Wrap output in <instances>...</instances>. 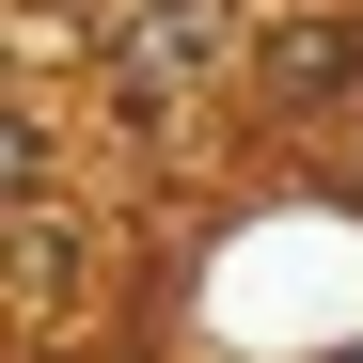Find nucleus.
I'll list each match as a JSON object with an SVG mask.
<instances>
[{
  "label": "nucleus",
  "mask_w": 363,
  "mask_h": 363,
  "mask_svg": "<svg viewBox=\"0 0 363 363\" xmlns=\"http://www.w3.org/2000/svg\"><path fill=\"white\" fill-rule=\"evenodd\" d=\"M158 316L206 363H363V190L332 158L190 190V269H158Z\"/></svg>",
  "instance_id": "obj_1"
},
{
  "label": "nucleus",
  "mask_w": 363,
  "mask_h": 363,
  "mask_svg": "<svg viewBox=\"0 0 363 363\" xmlns=\"http://www.w3.org/2000/svg\"><path fill=\"white\" fill-rule=\"evenodd\" d=\"M221 111L269 158H347L363 143V0H253V48H237Z\"/></svg>",
  "instance_id": "obj_2"
},
{
  "label": "nucleus",
  "mask_w": 363,
  "mask_h": 363,
  "mask_svg": "<svg viewBox=\"0 0 363 363\" xmlns=\"http://www.w3.org/2000/svg\"><path fill=\"white\" fill-rule=\"evenodd\" d=\"M237 48H253V0H143V16L95 32L79 79H127V95H237Z\"/></svg>",
  "instance_id": "obj_3"
},
{
  "label": "nucleus",
  "mask_w": 363,
  "mask_h": 363,
  "mask_svg": "<svg viewBox=\"0 0 363 363\" xmlns=\"http://www.w3.org/2000/svg\"><path fill=\"white\" fill-rule=\"evenodd\" d=\"M111 221H95V190H64V206H0V316H95L111 300Z\"/></svg>",
  "instance_id": "obj_4"
},
{
  "label": "nucleus",
  "mask_w": 363,
  "mask_h": 363,
  "mask_svg": "<svg viewBox=\"0 0 363 363\" xmlns=\"http://www.w3.org/2000/svg\"><path fill=\"white\" fill-rule=\"evenodd\" d=\"M64 190H95L79 111L48 95V79H0V206H64Z\"/></svg>",
  "instance_id": "obj_5"
},
{
  "label": "nucleus",
  "mask_w": 363,
  "mask_h": 363,
  "mask_svg": "<svg viewBox=\"0 0 363 363\" xmlns=\"http://www.w3.org/2000/svg\"><path fill=\"white\" fill-rule=\"evenodd\" d=\"M48 16H64V32H79V64H95V32H111V16H143V0H48Z\"/></svg>",
  "instance_id": "obj_6"
}]
</instances>
